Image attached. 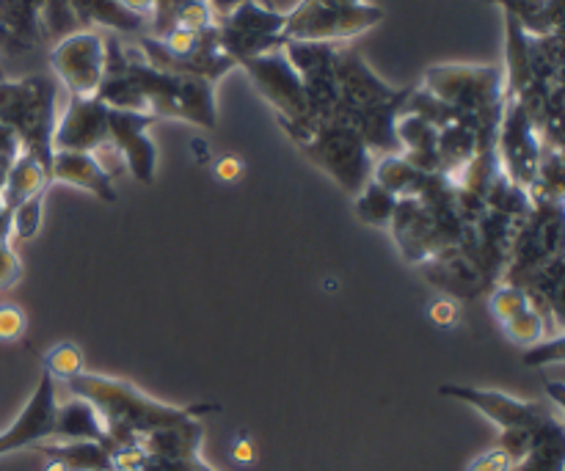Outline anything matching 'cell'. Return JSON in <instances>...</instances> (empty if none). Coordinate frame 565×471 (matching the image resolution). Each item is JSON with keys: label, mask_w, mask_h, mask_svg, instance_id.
Listing matches in <instances>:
<instances>
[{"label": "cell", "mask_w": 565, "mask_h": 471, "mask_svg": "<svg viewBox=\"0 0 565 471\" xmlns=\"http://www.w3.org/2000/svg\"><path fill=\"white\" fill-rule=\"evenodd\" d=\"M384 20V9L364 0H301L287 11L285 42L340 44Z\"/></svg>", "instance_id": "8992f818"}, {"label": "cell", "mask_w": 565, "mask_h": 471, "mask_svg": "<svg viewBox=\"0 0 565 471\" xmlns=\"http://www.w3.org/2000/svg\"><path fill=\"white\" fill-rule=\"evenodd\" d=\"M241 66L246 69V75L252 77L257 92L265 97V103L276 110L279 125L285 127L287 136L296 143L301 141V138L315 127V119L312 114H309L307 92H303L301 77H298V72L292 69V64L287 61L285 47L274 50V53L257 55V58L246 61V64Z\"/></svg>", "instance_id": "52a82bcc"}, {"label": "cell", "mask_w": 565, "mask_h": 471, "mask_svg": "<svg viewBox=\"0 0 565 471\" xmlns=\"http://www.w3.org/2000/svg\"><path fill=\"white\" fill-rule=\"evenodd\" d=\"M199 458H152V456H147V463H149V471H196Z\"/></svg>", "instance_id": "1f68e13d"}, {"label": "cell", "mask_w": 565, "mask_h": 471, "mask_svg": "<svg viewBox=\"0 0 565 471\" xmlns=\"http://www.w3.org/2000/svg\"><path fill=\"white\" fill-rule=\"evenodd\" d=\"M513 471H565V425L563 419L535 436L527 458Z\"/></svg>", "instance_id": "44dd1931"}, {"label": "cell", "mask_w": 565, "mask_h": 471, "mask_svg": "<svg viewBox=\"0 0 565 471\" xmlns=\"http://www.w3.org/2000/svg\"><path fill=\"white\" fill-rule=\"evenodd\" d=\"M121 6H125L127 11H132V14H138L141 20L152 22V14H154V0H119Z\"/></svg>", "instance_id": "e575fe53"}, {"label": "cell", "mask_w": 565, "mask_h": 471, "mask_svg": "<svg viewBox=\"0 0 565 471\" xmlns=\"http://www.w3.org/2000/svg\"><path fill=\"white\" fill-rule=\"evenodd\" d=\"M241 3H243V0H207L210 11H213V17H215V22H221L224 17H230L232 11H235Z\"/></svg>", "instance_id": "d590c367"}, {"label": "cell", "mask_w": 565, "mask_h": 471, "mask_svg": "<svg viewBox=\"0 0 565 471\" xmlns=\"http://www.w3.org/2000/svg\"><path fill=\"white\" fill-rule=\"evenodd\" d=\"M397 202L401 199L392 196L386 188L370 180L362 191L356 193V215L370 226H392V218L397 213Z\"/></svg>", "instance_id": "7402d4cb"}, {"label": "cell", "mask_w": 565, "mask_h": 471, "mask_svg": "<svg viewBox=\"0 0 565 471\" xmlns=\"http://www.w3.org/2000/svg\"><path fill=\"white\" fill-rule=\"evenodd\" d=\"M50 176H53V182H64V185L92 193L99 202H116L114 180L105 174L97 158L88 152H64V149H55Z\"/></svg>", "instance_id": "2e32d148"}, {"label": "cell", "mask_w": 565, "mask_h": 471, "mask_svg": "<svg viewBox=\"0 0 565 471\" xmlns=\"http://www.w3.org/2000/svg\"><path fill=\"white\" fill-rule=\"evenodd\" d=\"M441 397H452L458 403L478 408L486 419L497 425L500 430L527 428L539 430L550 425L552 419H561L563 411L552 406L550 400H519V397L505 395V392L494 389H478V386H461V384H445L439 389Z\"/></svg>", "instance_id": "8fae6325"}, {"label": "cell", "mask_w": 565, "mask_h": 471, "mask_svg": "<svg viewBox=\"0 0 565 471\" xmlns=\"http://www.w3.org/2000/svg\"><path fill=\"white\" fill-rule=\"evenodd\" d=\"M502 329H505L508 340L516 342V345H522V347H533V345H539L541 340H546V320L535 307L524 309L522 314H516L513 320H508Z\"/></svg>", "instance_id": "cb8c5ba5"}, {"label": "cell", "mask_w": 565, "mask_h": 471, "mask_svg": "<svg viewBox=\"0 0 565 471\" xmlns=\"http://www.w3.org/2000/svg\"><path fill=\"white\" fill-rule=\"evenodd\" d=\"M33 450L47 456V461L61 463L66 471L110 469L108 447L99 445V441H44Z\"/></svg>", "instance_id": "ffe728a7"}, {"label": "cell", "mask_w": 565, "mask_h": 471, "mask_svg": "<svg viewBox=\"0 0 565 471\" xmlns=\"http://www.w3.org/2000/svg\"><path fill=\"white\" fill-rule=\"evenodd\" d=\"M127 72L138 92L149 105L154 119L191 121V125L213 130L218 125V108H215V83L193 75H171V72L154 69L147 64L138 47H125Z\"/></svg>", "instance_id": "3957f363"}, {"label": "cell", "mask_w": 565, "mask_h": 471, "mask_svg": "<svg viewBox=\"0 0 565 471\" xmlns=\"http://www.w3.org/2000/svg\"><path fill=\"white\" fill-rule=\"evenodd\" d=\"M334 77H337V94H340V108H337V119H351V116L364 114V110L381 108V105L395 103L397 97L406 94V88H392L390 83L381 81L367 61L353 50L340 47L334 58Z\"/></svg>", "instance_id": "7c38bea8"}, {"label": "cell", "mask_w": 565, "mask_h": 471, "mask_svg": "<svg viewBox=\"0 0 565 471\" xmlns=\"http://www.w3.org/2000/svg\"><path fill=\"white\" fill-rule=\"evenodd\" d=\"M42 215H44V196H33L28 202L17 204L11 210V237L20 240H33L42 229Z\"/></svg>", "instance_id": "d4e9b609"}, {"label": "cell", "mask_w": 565, "mask_h": 471, "mask_svg": "<svg viewBox=\"0 0 565 471\" xmlns=\"http://www.w3.org/2000/svg\"><path fill=\"white\" fill-rule=\"evenodd\" d=\"M20 154H22V147L20 141H17V136L0 125V163H14Z\"/></svg>", "instance_id": "836d02e7"}, {"label": "cell", "mask_w": 565, "mask_h": 471, "mask_svg": "<svg viewBox=\"0 0 565 471\" xmlns=\"http://www.w3.org/2000/svg\"><path fill=\"white\" fill-rule=\"evenodd\" d=\"M3 77H6V75H3V69H0V81H3Z\"/></svg>", "instance_id": "ab89813d"}, {"label": "cell", "mask_w": 565, "mask_h": 471, "mask_svg": "<svg viewBox=\"0 0 565 471\" xmlns=\"http://www.w3.org/2000/svg\"><path fill=\"white\" fill-rule=\"evenodd\" d=\"M152 125V114H130V110L108 108L110 143L119 149L127 171L141 185H152L154 174H158V147L149 138V127Z\"/></svg>", "instance_id": "4fadbf2b"}, {"label": "cell", "mask_w": 565, "mask_h": 471, "mask_svg": "<svg viewBox=\"0 0 565 471\" xmlns=\"http://www.w3.org/2000/svg\"><path fill=\"white\" fill-rule=\"evenodd\" d=\"M423 88L483 127H500L505 108V72L502 66L439 64L425 72Z\"/></svg>", "instance_id": "277c9868"}, {"label": "cell", "mask_w": 565, "mask_h": 471, "mask_svg": "<svg viewBox=\"0 0 565 471\" xmlns=\"http://www.w3.org/2000/svg\"><path fill=\"white\" fill-rule=\"evenodd\" d=\"M22 279V263L14 248H0V290H9Z\"/></svg>", "instance_id": "f546056e"}, {"label": "cell", "mask_w": 565, "mask_h": 471, "mask_svg": "<svg viewBox=\"0 0 565 471\" xmlns=\"http://www.w3.org/2000/svg\"><path fill=\"white\" fill-rule=\"evenodd\" d=\"M72 397L92 403L103 422L108 445H138L152 430L169 428V425L188 422V419H204L207 414L218 411L213 403H196V406H169L127 381L94 375L83 370L81 375L66 381Z\"/></svg>", "instance_id": "6da1fadb"}, {"label": "cell", "mask_w": 565, "mask_h": 471, "mask_svg": "<svg viewBox=\"0 0 565 471\" xmlns=\"http://www.w3.org/2000/svg\"><path fill=\"white\" fill-rule=\"evenodd\" d=\"M0 125L20 141L22 152L53 165V132L58 125V81L53 75H28L0 81Z\"/></svg>", "instance_id": "7a4b0ae2"}, {"label": "cell", "mask_w": 565, "mask_h": 471, "mask_svg": "<svg viewBox=\"0 0 565 471\" xmlns=\"http://www.w3.org/2000/svg\"><path fill=\"white\" fill-rule=\"evenodd\" d=\"M232 461H237L241 467H252L257 461V447L248 439V433H241L235 441H232Z\"/></svg>", "instance_id": "d6a6232c"}, {"label": "cell", "mask_w": 565, "mask_h": 471, "mask_svg": "<svg viewBox=\"0 0 565 471\" xmlns=\"http://www.w3.org/2000/svg\"><path fill=\"white\" fill-rule=\"evenodd\" d=\"M11 243V213L0 207V248H9Z\"/></svg>", "instance_id": "74e56055"}, {"label": "cell", "mask_w": 565, "mask_h": 471, "mask_svg": "<svg viewBox=\"0 0 565 471\" xmlns=\"http://www.w3.org/2000/svg\"><path fill=\"white\" fill-rule=\"evenodd\" d=\"M213 174L218 176L221 182H237L246 174V163H243L241 158H235V154H224V158H218L213 163Z\"/></svg>", "instance_id": "4dcf8cb0"}, {"label": "cell", "mask_w": 565, "mask_h": 471, "mask_svg": "<svg viewBox=\"0 0 565 471\" xmlns=\"http://www.w3.org/2000/svg\"><path fill=\"white\" fill-rule=\"evenodd\" d=\"M50 441H99V445H108V436H105V428L92 403L70 397L55 408V428Z\"/></svg>", "instance_id": "ac0fdd59"}, {"label": "cell", "mask_w": 565, "mask_h": 471, "mask_svg": "<svg viewBox=\"0 0 565 471\" xmlns=\"http://www.w3.org/2000/svg\"><path fill=\"white\" fill-rule=\"evenodd\" d=\"M44 373L55 381V384H66L70 378L83 373V353L75 342H58L44 353Z\"/></svg>", "instance_id": "603a6c76"}, {"label": "cell", "mask_w": 565, "mask_h": 471, "mask_svg": "<svg viewBox=\"0 0 565 471\" xmlns=\"http://www.w3.org/2000/svg\"><path fill=\"white\" fill-rule=\"evenodd\" d=\"M298 149L351 196L373 180V152L342 119L315 121L312 130L298 141Z\"/></svg>", "instance_id": "5b68a950"}, {"label": "cell", "mask_w": 565, "mask_h": 471, "mask_svg": "<svg viewBox=\"0 0 565 471\" xmlns=\"http://www.w3.org/2000/svg\"><path fill=\"white\" fill-rule=\"evenodd\" d=\"M285 22L287 11L268 9L259 0H243L230 17H224L218 25V42L221 50L235 61L237 66L246 61L257 58V55L274 53V50L285 47Z\"/></svg>", "instance_id": "9c48e42d"}, {"label": "cell", "mask_w": 565, "mask_h": 471, "mask_svg": "<svg viewBox=\"0 0 565 471\" xmlns=\"http://www.w3.org/2000/svg\"><path fill=\"white\" fill-rule=\"evenodd\" d=\"M513 469H516V463H513L511 456H508L505 450H500V447H491V450H486L483 456L469 461L467 467V471H513Z\"/></svg>", "instance_id": "f1b7e54d"}, {"label": "cell", "mask_w": 565, "mask_h": 471, "mask_svg": "<svg viewBox=\"0 0 565 471\" xmlns=\"http://www.w3.org/2000/svg\"><path fill=\"white\" fill-rule=\"evenodd\" d=\"M28 329V318L14 303H0V342L22 340Z\"/></svg>", "instance_id": "4316f807"}, {"label": "cell", "mask_w": 565, "mask_h": 471, "mask_svg": "<svg viewBox=\"0 0 565 471\" xmlns=\"http://www.w3.org/2000/svg\"><path fill=\"white\" fill-rule=\"evenodd\" d=\"M50 182H53V176H50L47 165L39 163L36 158H31V154L22 152L20 158L14 160V165H11L9 176H6L0 202H3V207L11 213L17 204L28 202V199H33V196H44V191L50 188Z\"/></svg>", "instance_id": "d6986e66"}, {"label": "cell", "mask_w": 565, "mask_h": 471, "mask_svg": "<svg viewBox=\"0 0 565 471\" xmlns=\"http://www.w3.org/2000/svg\"><path fill=\"white\" fill-rule=\"evenodd\" d=\"M108 141V105L99 103L97 97H70L64 114L58 116V125H55L53 152L55 149H64V152L92 154Z\"/></svg>", "instance_id": "9a60e30c"}, {"label": "cell", "mask_w": 565, "mask_h": 471, "mask_svg": "<svg viewBox=\"0 0 565 471\" xmlns=\"http://www.w3.org/2000/svg\"><path fill=\"white\" fill-rule=\"evenodd\" d=\"M50 66L70 97H97L105 77V36L99 31H72L50 50Z\"/></svg>", "instance_id": "30bf717a"}, {"label": "cell", "mask_w": 565, "mask_h": 471, "mask_svg": "<svg viewBox=\"0 0 565 471\" xmlns=\"http://www.w3.org/2000/svg\"><path fill=\"white\" fill-rule=\"evenodd\" d=\"M544 149V138H541L535 121L530 119L522 99L505 97L500 127H497V160H500L508 182L530 191L533 182L539 180Z\"/></svg>", "instance_id": "ba28073f"}, {"label": "cell", "mask_w": 565, "mask_h": 471, "mask_svg": "<svg viewBox=\"0 0 565 471\" xmlns=\"http://www.w3.org/2000/svg\"><path fill=\"white\" fill-rule=\"evenodd\" d=\"M563 362V336L555 334V340H541L533 345L524 356L527 367H546V364H561Z\"/></svg>", "instance_id": "83f0119b"}, {"label": "cell", "mask_w": 565, "mask_h": 471, "mask_svg": "<svg viewBox=\"0 0 565 471\" xmlns=\"http://www.w3.org/2000/svg\"><path fill=\"white\" fill-rule=\"evenodd\" d=\"M430 318H434L436 323H441V325L452 323V320H456V307H452V303H447V301L434 303V307H430Z\"/></svg>", "instance_id": "8d00e7d4"}, {"label": "cell", "mask_w": 565, "mask_h": 471, "mask_svg": "<svg viewBox=\"0 0 565 471\" xmlns=\"http://www.w3.org/2000/svg\"><path fill=\"white\" fill-rule=\"evenodd\" d=\"M491 314L500 320V325H505L508 320H513L516 314H522L524 309L533 307V298L522 290V287H497L491 292Z\"/></svg>", "instance_id": "484cf974"}, {"label": "cell", "mask_w": 565, "mask_h": 471, "mask_svg": "<svg viewBox=\"0 0 565 471\" xmlns=\"http://www.w3.org/2000/svg\"><path fill=\"white\" fill-rule=\"evenodd\" d=\"M66 3L75 20L86 25V31L105 28L114 33H143L149 28L147 20L127 11L119 0H66Z\"/></svg>", "instance_id": "e0dca14e"}, {"label": "cell", "mask_w": 565, "mask_h": 471, "mask_svg": "<svg viewBox=\"0 0 565 471\" xmlns=\"http://www.w3.org/2000/svg\"><path fill=\"white\" fill-rule=\"evenodd\" d=\"M143 471H149V463H147V469H143Z\"/></svg>", "instance_id": "60d3db41"}, {"label": "cell", "mask_w": 565, "mask_h": 471, "mask_svg": "<svg viewBox=\"0 0 565 471\" xmlns=\"http://www.w3.org/2000/svg\"><path fill=\"white\" fill-rule=\"evenodd\" d=\"M196 471H215V469L210 467V463H204V458H199V463H196Z\"/></svg>", "instance_id": "f35d334b"}, {"label": "cell", "mask_w": 565, "mask_h": 471, "mask_svg": "<svg viewBox=\"0 0 565 471\" xmlns=\"http://www.w3.org/2000/svg\"><path fill=\"white\" fill-rule=\"evenodd\" d=\"M55 408H58V384L47 373H42L17 422L0 433V456L39 447L53 439Z\"/></svg>", "instance_id": "5bb4252c"}]
</instances>
